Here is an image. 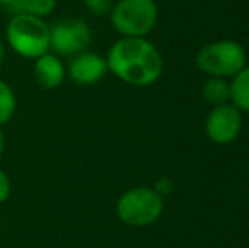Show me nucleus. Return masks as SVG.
I'll return each mask as SVG.
<instances>
[{
    "label": "nucleus",
    "mask_w": 249,
    "mask_h": 248,
    "mask_svg": "<svg viewBox=\"0 0 249 248\" xmlns=\"http://www.w3.org/2000/svg\"><path fill=\"white\" fill-rule=\"evenodd\" d=\"M108 73L132 87H149L163 75L164 61L148 38H121L105 57Z\"/></svg>",
    "instance_id": "f257e3e1"
},
{
    "label": "nucleus",
    "mask_w": 249,
    "mask_h": 248,
    "mask_svg": "<svg viewBox=\"0 0 249 248\" xmlns=\"http://www.w3.org/2000/svg\"><path fill=\"white\" fill-rule=\"evenodd\" d=\"M5 43L20 58L34 61L50 51V24L41 17L16 12L5 26Z\"/></svg>",
    "instance_id": "f03ea898"
},
{
    "label": "nucleus",
    "mask_w": 249,
    "mask_h": 248,
    "mask_svg": "<svg viewBox=\"0 0 249 248\" xmlns=\"http://www.w3.org/2000/svg\"><path fill=\"white\" fill-rule=\"evenodd\" d=\"M164 197L154 187H132L124 191L115 202V214L132 228L151 226L163 216Z\"/></svg>",
    "instance_id": "7ed1b4c3"
},
{
    "label": "nucleus",
    "mask_w": 249,
    "mask_h": 248,
    "mask_svg": "<svg viewBox=\"0 0 249 248\" xmlns=\"http://www.w3.org/2000/svg\"><path fill=\"white\" fill-rule=\"evenodd\" d=\"M108 17L121 38H146L158 22V3L154 0H115Z\"/></svg>",
    "instance_id": "20e7f679"
},
{
    "label": "nucleus",
    "mask_w": 249,
    "mask_h": 248,
    "mask_svg": "<svg viewBox=\"0 0 249 248\" xmlns=\"http://www.w3.org/2000/svg\"><path fill=\"white\" fill-rule=\"evenodd\" d=\"M246 51L232 39H220L209 43L195 57L198 70L217 78H232L246 66Z\"/></svg>",
    "instance_id": "39448f33"
},
{
    "label": "nucleus",
    "mask_w": 249,
    "mask_h": 248,
    "mask_svg": "<svg viewBox=\"0 0 249 248\" xmlns=\"http://www.w3.org/2000/svg\"><path fill=\"white\" fill-rule=\"evenodd\" d=\"M92 29L83 19L68 17L50 24V51L59 58H73L89 50Z\"/></svg>",
    "instance_id": "423d86ee"
},
{
    "label": "nucleus",
    "mask_w": 249,
    "mask_h": 248,
    "mask_svg": "<svg viewBox=\"0 0 249 248\" xmlns=\"http://www.w3.org/2000/svg\"><path fill=\"white\" fill-rule=\"evenodd\" d=\"M243 129V113L231 102L212 107L205 119V134L215 145H229L236 141Z\"/></svg>",
    "instance_id": "0eeeda50"
},
{
    "label": "nucleus",
    "mask_w": 249,
    "mask_h": 248,
    "mask_svg": "<svg viewBox=\"0 0 249 248\" xmlns=\"http://www.w3.org/2000/svg\"><path fill=\"white\" fill-rule=\"evenodd\" d=\"M107 73L108 66L105 57L93 51H83L70 58V63L66 65V76H70L71 82L80 87L97 85Z\"/></svg>",
    "instance_id": "6e6552de"
},
{
    "label": "nucleus",
    "mask_w": 249,
    "mask_h": 248,
    "mask_svg": "<svg viewBox=\"0 0 249 248\" xmlns=\"http://www.w3.org/2000/svg\"><path fill=\"white\" fill-rule=\"evenodd\" d=\"M33 75L41 89L54 90L58 87H61L63 82H65L66 65L63 63V58L56 57L54 53L48 51L43 57L34 60Z\"/></svg>",
    "instance_id": "1a4fd4ad"
},
{
    "label": "nucleus",
    "mask_w": 249,
    "mask_h": 248,
    "mask_svg": "<svg viewBox=\"0 0 249 248\" xmlns=\"http://www.w3.org/2000/svg\"><path fill=\"white\" fill-rule=\"evenodd\" d=\"M229 102L241 113H249V66L246 65L229 82Z\"/></svg>",
    "instance_id": "9d476101"
},
{
    "label": "nucleus",
    "mask_w": 249,
    "mask_h": 248,
    "mask_svg": "<svg viewBox=\"0 0 249 248\" xmlns=\"http://www.w3.org/2000/svg\"><path fill=\"white\" fill-rule=\"evenodd\" d=\"M202 97L207 104L212 107L222 106L229 102V82L226 78H217V76H209L205 83L202 85Z\"/></svg>",
    "instance_id": "9b49d317"
},
{
    "label": "nucleus",
    "mask_w": 249,
    "mask_h": 248,
    "mask_svg": "<svg viewBox=\"0 0 249 248\" xmlns=\"http://www.w3.org/2000/svg\"><path fill=\"white\" fill-rule=\"evenodd\" d=\"M56 7H58V0H16L9 9L14 14L24 12L41 17V19H46L48 16H51L54 12Z\"/></svg>",
    "instance_id": "f8f14e48"
},
{
    "label": "nucleus",
    "mask_w": 249,
    "mask_h": 248,
    "mask_svg": "<svg viewBox=\"0 0 249 248\" xmlns=\"http://www.w3.org/2000/svg\"><path fill=\"white\" fill-rule=\"evenodd\" d=\"M17 109V99L14 89L0 78V128L10 123Z\"/></svg>",
    "instance_id": "ddd939ff"
},
{
    "label": "nucleus",
    "mask_w": 249,
    "mask_h": 248,
    "mask_svg": "<svg viewBox=\"0 0 249 248\" xmlns=\"http://www.w3.org/2000/svg\"><path fill=\"white\" fill-rule=\"evenodd\" d=\"M115 0H83V5L92 16L107 17L114 9Z\"/></svg>",
    "instance_id": "4468645a"
},
{
    "label": "nucleus",
    "mask_w": 249,
    "mask_h": 248,
    "mask_svg": "<svg viewBox=\"0 0 249 248\" xmlns=\"http://www.w3.org/2000/svg\"><path fill=\"white\" fill-rule=\"evenodd\" d=\"M10 192H12V182L9 175L0 169V204H3L10 197Z\"/></svg>",
    "instance_id": "2eb2a0df"
},
{
    "label": "nucleus",
    "mask_w": 249,
    "mask_h": 248,
    "mask_svg": "<svg viewBox=\"0 0 249 248\" xmlns=\"http://www.w3.org/2000/svg\"><path fill=\"white\" fill-rule=\"evenodd\" d=\"M171 189H173V186H171V182L168 179H160L158 180V184L154 186V191L158 192V194H161L164 197L166 194H170Z\"/></svg>",
    "instance_id": "dca6fc26"
},
{
    "label": "nucleus",
    "mask_w": 249,
    "mask_h": 248,
    "mask_svg": "<svg viewBox=\"0 0 249 248\" xmlns=\"http://www.w3.org/2000/svg\"><path fill=\"white\" fill-rule=\"evenodd\" d=\"M3 63H5V43L0 38V70H2Z\"/></svg>",
    "instance_id": "f3484780"
},
{
    "label": "nucleus",
    "mask_w": 249,
    "mask_h": 248,
    "mask_svg": "<svg viewBox=\"0 0 249 248\" xmlns=\"http://www.w3.org/2000/svg\"><path fill=\"white\" fill-rule=\"evenodd\" d=\"M3 150H5V134H3L2 128H0V160H2Z\"/></svg>",
    "instance_id": "a211bd4d"
},
{
    "label": "nucleus",
    "mask_w": 249,
    "mask_h": 248,
    "mask_svg": "<svg viewBox=\"0 0 249 248\" xmlns=\"http://www.w3.org/2000/svg\"><path fill=\"white\" fill-rule=\"evenodd\" d=\"M14 2H16V0H0V7H3V9H9Z\"/></svg>",
    "instance_id": "6ab92c4d"
}]
</instances>
